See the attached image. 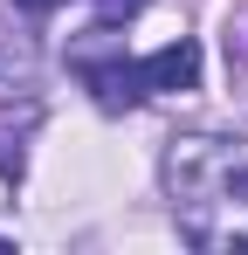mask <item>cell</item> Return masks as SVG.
Instances as JSON below:
<instances>
[{
  "instance_id": "cell-1",
  "label": "cell",
  "mask_w": 248,
  "mask_h": 255,
  "mask_svg": "<svg viewBox=\"0 0 248 255\" xmlns=\"http://www.w3.org/2000/svg\"><path fill=\"white\" fill-rule=\"evenodd\" d=\"M138 83H145V90H193V83H200V48H193V42L152 48V55L138 62Z\"/></svg>"
},
{
  "instance_id": "cell-3",
  "label": "cell",
  "mask_w": 248,
  "mask_h": 255,
  "mask_svg": "<svg viewBox=\"0 0 248 255\" xmlns=\"http://www.w3.org/2000/svg\"><path fill=\"white\" fill-rule=\"evenodd\" d=\"M152 0H97V21L104 28H118V21H131V14H145Z\"/></svg>"
},
{
  "instance_id": "cell-2",
  "label": "cell",
  "mask_w": 248,
  "mask_h": 255,
  "mask_svg": "<svg viewBox=\"0 0 248 255\" xmlns=\"http://www.w3.org/2000/svg\"><path fill=\"white\" fill-rule=\"evenodd\" d=\"M83 76H90V90H97V104H104V111H124V104H138V97H145L138 69H124V62H90Z\"/></svg>"
},
{
  "instance_id": "cell-4",
  "label": "cell",
  "mask_w": 248,
  "mask_h": 255,
  "mask_svg": "<svg viewBox=\"0 0 248 255\" xmlns=\"http://www.w3.org/2000/svg\"><path fill=\"white\" fill-rule=\"evenodd\" d=\"M14 7H28V14H48V7H62V0H14Z\"/></svg>"
}]
</instances>
